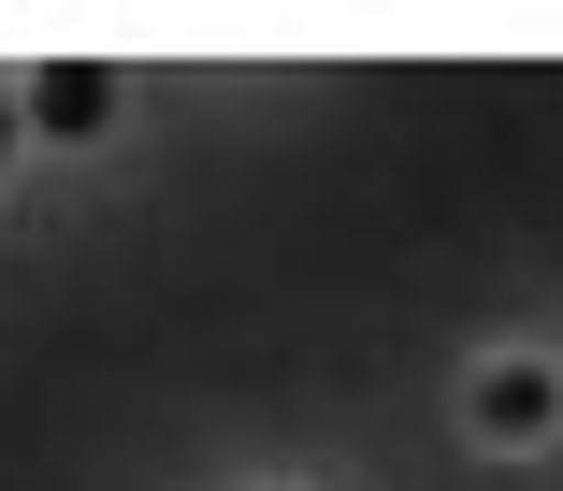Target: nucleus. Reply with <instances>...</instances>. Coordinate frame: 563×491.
Listing matches in <instances>:
<instances>
[{"label":"nucleus","instance_id":"f257e3e1","mask_svg":"<svg viewBox=\"0 0 563 491\" xmlns=\"http://www.w3.org/2000/svg\"><path fill=\"white\" fill-rule=\"evenodd\" d=\"M463 434L477 448H563V361L549 347H492L463 377Z\"/></svg>","mask_w":563,"mask_h":491},{"label":"nucleus","instance_id":"f03ea898","mask_svg":"<svg viewBox=\"0 0 563 491\" xmlns=\"http://www.w3.org/2000/svg\"><path fill=\"white\" fill-rule=\"evenodd\" d=\"M15 101H30L44 145H101V131H117V73H101V58H44Z\"/></svg>","mask_w":563,"mask_h":491},{"label":"nucleus","instance_id":"7ed1b4c3","mask_svg":"<svg viewBox=\"0 0 563 491\" xmlns=\"http://www.w3.org/2000/svg\"><path fill=\"white\" fill-rule=\"evenodd\" d=\"M15 145H30V101H15V87H0V160H15Z\"/></svg>","mask_w":563,"mask_h":491}]
</instances>
